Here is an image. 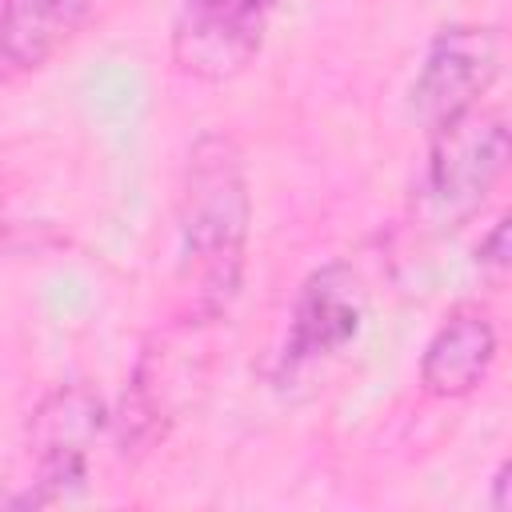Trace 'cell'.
<instances>
[{"label": "cell", "mask_w": 512, "mask_h": 512, "mask_svg": "<svg viewBox=\"0 0 512 512\" xmlns=\"http://www.w3.org/2000/svg\"><path fill=\"white\" fill-rule=\"evenodd\" d=\"M252 228V192L244 152L228 132H204L184 160L176 192V232H180V288L196 324L220 320L244 280Z\"/></svg>", "instance_id": "6da1fadb"}, {"label": "cell", "mask_w": 512, "mask_h": 512, "mask_svg": "<svg viewBox=\"0 0 512 512\" xmlns=\"http://www.w3.org/2000/svg\"><path fill=\"white\" fill-rule=\"evenodd\" d=\"M424 200L436 228L468 224L508 168V120L500 108H464L428 132Z\"/></svg>", "instance_id": "7a4b0ae2"}, {"label": "cell", "mask_w": 512, "mask_h": 512, "mask_svg": "<svg viewBox=\"0 0 512 512\" xmlns=\"http://www.w3.org/2000/svg\"><path fill=\"white\" fill-rule=\"evenodd\" d=\"M276 0H180L172 20V64L200 84L240 76L264 48Z\"/></svg>", "instance_id": "3957f363"}, {"label": "cell", "mask_w": 512, "mask_h": 512, "mask_svg": "<svg viewBox=\"0 0 512 512\" xmlns=\"http://www.w3.org/2000/svg\"><path fill=\"white\" fill-rule=\"evenodd\" d=\"M500 72V32L488 24H452L436 32L412 80V116L432 132L436 124L480 104Z\"/></svg>", "instance_id": "277c9868"}, {"label": "cell", "mask_w": 512, "mask_h": 512, "mask_svg": "<svg viewBox=\"0 0 512 512\" xmlns=\"http://www.w3.org/2000/svg\"><path fill=\"white\" fill-rule=\"evenodd\" d=\"M104 420L108 412L88 384H60L36 404L28 420V444L36 456L40 492H32L28 504L64 500L88 480V448Z\"/></svg>", "instance_id": "5b68a950"}, {"label": "cell", "mask_w": 512, "mask_h": 512, "mask_svg": "<svg viewBox=\"0 0 512 512\" xmlns=\"http://www.w3.org/2000/svg\"><path fill=\"white\" fill-rule=\"evenodd\" d=\"M360 324H364L360 276L348 264H324L304 280V288L296 296L280 364L288 372H296L304 364L328 360L356 340Z\"/></svg>", "instance_id": "8992f818"}, {"label": "cell", "mask_w": 512, "mask_h": 512, "mask_svg": "<svg viewBox=\"0 0 512 512\" xmlns=\"http://www.w3.org/2000/svg\"><path fill=\"white\" fill-rule=\"evenodd\" d=\"M96 0H0V84L40 72L92 16Z\"/></svg>", "instance_id": "52a82bcc"}, {"label": "cell", "mask_w": 512, "mask_h": 512, "mask_svg": "<svg viewBox=\"0 0 512 512\" xmlns=\"http://www.w3.org/2000/svg\"><path fill=\"white\" fill-rule=\"evenodd\" d=\"M496 360V324L480 308H456L432 332L420 356V384L428 396L456 400L484 384Z\"/></svg>", "instance_id": "ba28073f"}, {"label": "cell", "mask_w": 512, "mask_h": 512, "mask_svg": "<svg viewBox=\"0 0 512 512\" xmlns=\"http://www.w3.org/2000/svg\"><path fill=\"white\" fill-rule=\"evenodd\" d=\"M476 256H480V268H488V272H504L508 268V216H500L496 224H492V232L480 240V248H476Z\"/></svg>", "instance_id": "9c48e42d"}, {"label": "cell", "mask_w": 512, "mask_h": 512, "mask_svg": "<svg viewBox=\"0 0 512 512\" xmlns=\"http://www.w3.org/2000/svg\"><path fill=\"white\" fill-rule=\"evenodd\" d=\"M508 488H512V464L504 460V464L496 468V476H492V512H508V508H512Z\"/></svg>", "instance_id": "30bf717a"}]
</instances>
